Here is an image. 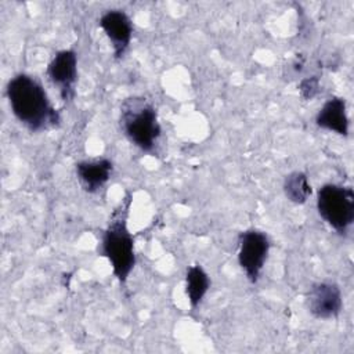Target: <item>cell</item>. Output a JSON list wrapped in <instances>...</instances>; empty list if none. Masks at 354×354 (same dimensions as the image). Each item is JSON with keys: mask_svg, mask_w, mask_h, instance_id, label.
Wrapping results in <instances>:
<instances>
[{"mask_svg": "<svg viewBox=\"0 0 354 354\" xmlns=\"http://www.w3.org/2000/svg\"><path fill=\"white\" fill-rule=\"evenodd\" d=\"M6 95L12 115L30 131H43L59 124L58 111L35 77L26 73L15 75L7 83Z\"/></svg>", "mask_w": 354, "mask_h": 354, "instance_id": "obj_1", "label": "cell"}, {"mask_svg": "<svg viewBox=\"0 0 354 354\" xmlns=\"http://www.w3.org/2000/svg\"><path fill=\"white\" fill-rule=\"evenodd\" d=\"M131 202L133 196L126 194L113 209L101 241V252L108 259L113 275L122 283L127 281L136 264L134 239L127 228V216Z\"/></svg>", "mask_w": 354, "mask_h": 354, "instance_id": "obj_2", "label": "cell"}, {"mask_svg": "<svg viewBox=\"0 0 354 354\" xmlns=\"http://www.w3.org/2000/svg\"><path fill=\"white\" fill-rule=\"evenodd\" d=\"M120 129L126 138L144 152H153L162 133L158 112L144 97H130L123 101Z\"/></svg>", "mask_w": 354, "mask_h": 354, "instance_id": "obj_3", "label": "cell"}, {"mask_svg": "<svg viewBox=\"0 0 354 354\" xmlns=\"http://www.w3.org/2000/svg\"><path fill=\"white\" fill-rule=\"evenodd\" d=\"M319 217L337 234L348 231L354 221V191L351 187L328 183L317 191Z\"/></svg>", "mask_w": 354, "mask_h": 354, "instance_id": "obj_4", "label": "cell"}, {"mask_svg": "<svg viewBox=\"0 0 354 354\" xmlns=\"http://www.w3.org/2000/svg\"><path fill=\"white\" fill-rule=\"evenodd\" d=\"M270 239L260 230H246L238 236V264L250 283L260 278L270 253Z\"/></svg>", "mask_w": 354, "mask_h": 354, "instance_id": "obj_5", "label": "cell"}, {"mask_svg": "<svg viewBox=\"0 0 354 354\" xmlns=\"http://www.w3.org/2000/svg\"><path fill=\"white\" fill-rule=\"evenodd\" d=\"M50 82L58 88L64 102L75 97V86L77 82V55L73 50H59L54 54L47 66Z\"/></svg>", "mask_w": 354, "mask_h": 354, "instance_id": "obj_6", "label": "cell"}, {"mask_svg": "<svg viewBox=\"0 0 354 354\" xmlns=\"http://www.w3.org/2000/svg\"><path fill=\"white\" fill-rule=\"evenodd\" d=\"M306 301L311 315L318 319L336 318L343 307L342 290L332 281L314 283L306 296Z\"/></svg>", "mask_w": 354, "mask_h": 354, "instance_id": "obj_7", "label": "cell"}, {"mask_svg": "<svg viewBox=\"0 0 354 354\" xmlns=\"http://www.w3.org/2000/svg\"><path fill=\"white\" fill-rule=\"evenodd\" d=\"M100 26L112 44L113 57H123L133 36V24L130 17L123 10H108L101 15Z\"/></svg>", "mask_w": 354, "mask_h": 354, "instance_id": "obj_8", "label": "cell"}, {"mask_svg": "<svg viewBox=\"0 0 354 354\" xmlns=\"http://www.w3.org/2000/svg\"><path fill=\"white\" fill-rule=\"evenodd\" d=\"M75 170L80 187L86 192L94 194L109 181L113 165L106 158H94L77 162Z\"/></svg>", "mask_w": 354, "mask_h": 354, "instance_id": "obj_9", "label": "cell"}, {"mask_svg": "<svg viewBox=\"0 0 354 354\" xmlns=\"http://www.w3.org/2000/svg\"><path fill=\"white\" fill-rule=\"evenodd\" d=\"M318 127L333 131L339 136L348 134V116L346 111V101L342 97H330L324 102L315 116Z\"/></svg>", "mask_w": 354, "mask_h": 354, "instance_id": "obj_10", "label": "cell"}, {"mask_svg": "<svg viewBox=\"0 0 354 354\" xmlns=\"http://www.w3.org/2000/svg\"><path fill=\"white\" fill-rule=\"evenodd\" d=\"M210 288L207 272L199 264H192L185 271V295L192 308L198 307Z\"/></svg>", "mask_w": 354, "mask_h": 354, "instance_id": "obj_11", "label": "cell"}, {"mask_svg": "<svg viewBox=\"0 0 354 354\" xmlns=\"http://www.w3.org/2000/svg\"><path fill=\"white\" fill-rule=\"evenodd\" d=\"M285 196L296 205H303L311 195L308 177L303 171H292L283 180Z\"/></svg>", "mask_w": 354, "mask_h": 354, "instance_id": "obj_12", "label": "cell"}, {"mask_svg": "<svg viewBox=\"0 0 354 354\" xmlns=\"http://www.w3.org/2000/svg\"><path fill=\"white\" fill-rule=\"evenodd\" d=\"M299 91L303 100L308 101L313 100L318 91H319V80L317 76H311V77H306L300 82L299 84Z\"/></svg>", "mask_w": 354, "mask_h": 354, "instance_id": "obj_13", "label": "cell"}]
</instances>
